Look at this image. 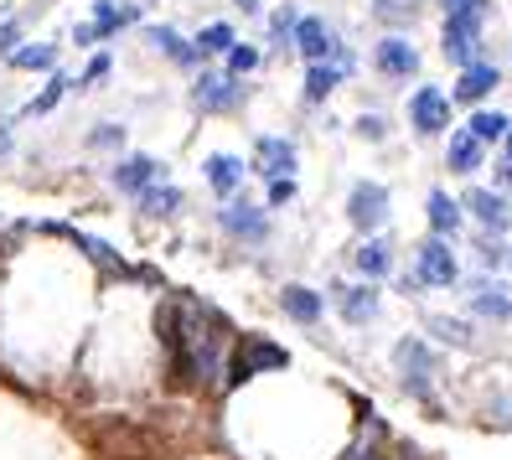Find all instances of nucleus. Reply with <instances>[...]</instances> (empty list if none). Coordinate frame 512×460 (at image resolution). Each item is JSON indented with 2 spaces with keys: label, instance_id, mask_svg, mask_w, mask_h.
I'll use <instances>...</instances> for the list:
<instances>
[{
  "label": "nucleus",
  "instance_id": "f257e3e1",
  "mask_svg": "<svg viewBox=\"0 0 512 460\" xmlns=\"http://www.w3.org/2000/svg\"><path fill=\"white\" fill-rule=\"evenodd\" d=\"M161 342H166V357H171V373L176 383H213L223 373V331L228 321L213 311V305H202V300H187V295H171L161 305Z\"/></svg>",
  "mask_w": 512,
  "mask_h": 460
},
{
  "label": "nucleus",
  "instance_id": "f03ea898",
  "mask_svg": "<svg viewBox=\"0 0 512 460\" xmlns=\"http://www.w3.org/2000/svg\"><path fill=\"white\" fill-rule=\"evenodd\" d=\"M264 367H290V352L275 347V342H264V336H249V342L228 357V388L249 383L254 373H264Z\"/></svg>",
  "mask_w": 512,
  "mask_h": 460
},
{
  "label": "nucleus",
  "instance_id": "7ed1b4c3",
  "mask_svg": "<svg viewBox=\"0 0 512 460\" xmlns=\"http://www.w3.org/2000/svg\"><path fill=\"white\" fill-rule=\"evenodd\" d=\"M192 104L207 109V114H228V109L244 104V83H238L233 73H202L192 83Z\"/></svg>",
  "mask_w": 512,
  "mask_h": 460
},
{
  "label": "nucleus",
  "instance_id": "20e7f679",
  "mask_svg": "<svg viewBox=\"0 0 512 460\" xmlns=\"http://www.w3.org/2000/svg\"><path fill=\"white\" fill-rule=\"evenodd\" d=\"M347 223L363 228V233L383 228L388 223V187H378V181H357L352 197H347Z\"/></svg>",
  "mask_w": 512,
  "mask_h": 460
},
{
  "label": "nucleus",
  "instance_id": "39448f33",
  "mask_svg": "<svg viewBox=\"0 0 512 460\" xmlns=\"http://www.w3.org/2000/svg\"><path fill=\"white\" fill-rule=\"evenodd\" d=\"M290 42H295V52L306 57V63H326V57L337 52V37L326 32V21H321V16H300V21H295V32H290Z\"/></svg>",
  "mask_w": 512,
  "mask_h": 460
},
{
  "label": "nucleus",
  "instance_id": "423d86ee",
  "mask_svg": "<svg viewBox=\"0 0 512 460\" xmlns=\"http://www.w3.org/2000/svg\"><path fill=\"white\" fill-rule=\"evenodd\" d=\"M414 285H456V254L445 249V238H430L425 249H419Z\"/></svg>",
  "mask_w": 512,
  "mask_h": 460
},
{
  "label": "nucleus",
  "instance_id": "0eeeda50",
  "mask_svg": "<svg viewBox=\"0 0 512 460\" xmlns=\"http://www.w3.org/2000/svg\"><path fill=\"white\" fill-rule=\"evenodd\" d=\"M409 119H414L419 135H440L450 125V99L440 94V88H419L414 104H409Z\"/></svg>",
  "mask_w": 512,
  "mask_h": 460
},
{
  "label": "nucleus",
  "instance_id": "6e6552de",
  "mask_svg": "<svg viewBox=\"0 0 512 460\" xmlns=\"http://www.w3.org/2000/svg\"><path fill=\"white\" fill-rule=\"evenodd\" d=\"M394 357H399V367H404V383H409L414 393H430V388H425V373H435L430 342H419V336H404V342L394 347Z\"/></svg>",
  "mask_w": 512,
  "mask_h": 460
},
{
  "label": "nucleus",
  "instance_id": "1a4fd4ad",
  "mask_svg": "<svg viewBox=\"0 0 512 460\" xmlns=\"http://www.w3.org/2000/svg\"><path fill=\"white\" fill-rule=\"evenodd\" d=\"M223 228H228L233 238H244V243H264L269 218H264V207H254V202H228V207H223Z\"/></svg>",
  "mask_w": 512,
  "mask_h": 460
},
{
  "label": "nucleus",
  "instance_id": "9d476101",
  "mask_svg": "<svg viewBox=\"0 0 512 460\" xmlns=\"http://www.w3.org/2000/svg\"><path fill=\"white\" fill-rule=\"evenodd\" d=\"M254 171L259 176H269V181H275V176H290L295 171V145L290 140H280V135H259V145H254Z\"/></svg>",
  "mask_w": 512,
  "mask_h": 460
},
{
  "label": "nucleus",
  "instance_id": "9b49d317",
  "mask_svg": "<svg viewBox=\"0 0 512 460\" xmlns=\"http://www.w3.org/2000/svg\"><path fill=\"white\" fill-rule=\"evenodd\" d=\"M156 181H161V161H150V156H125L114 166V187L130 192V197H140L145 187H156Z\"/></svg>",
  "mask_w": 512,
  "mask_h": 460
},
{
  "label": "nucleus",
  "instance_id": "f8f14e48",
  "mask_svg": "<svg viewBox=\"0 0 512 460\" xmlns=\"http://www.w3.org/2000/svg\"><path fill=\"white\" fill-rule=\"evenodd\" d=\"M135 21H140V6H114V0H99V6H94V21H88L94 47L109 42V37H119V32H125V26H135Z\"/></svg>",
  "mask_w": 512,
  "mask_h": 460
},
{
  "label": "nucleus",
  "instance_id": "ddd939ff",
  "mask_svg": "<svg viewBox=\"0 0 512 460\" xmlns=\"http://www.w3.org/2000/svg\"><path fill=\"white\" fill-rule=\"evenodd\" d=\"M373 63H378V73H388V78H409V73L419 68V57H414V47H409L404 37H383L378 52H373Z\"/></svg>",
  "mask_w": 512,
  "mask_h": 460
},
{
  "label": "nucleus",
  "instance_id": "4468645a",
  "mask_svg": "<svg viewBox=\"0 0 512 460\" xmlns=\"http://www.w3.org/2000/svg\"><path fill=\"white\" fill-rule=\"evenodd\" d=\"M280 305H285V316L300 321V326H316L321 321V295L306 290V285H285L280 290Z\"/></svg>",
  "mask_w": 512,
  "mask_h": 460
},
{
  "label": "nucleus",
  "instance_id": "2eb2a0df",
  "mask_svg": "<svg viewBox=\"0 0 512 460\" xmlns=\"http://www.w3.org/2000/svg\"><path fill=\"white\" fill-rule=\"evenodd\" d=\"M207 187H213L218 197H233L238 192V181H244V161L238 156H207Z\"/></svg>",
  "mask_w": 512,
  "mask_h": 460
},
{
  "label": "nucleus",
  "instance_id": "dca6fc26",
  "mask_svg": "<svg viewBox=\"0 0 512 460\" xmlns=\"http://www.w3.org/2000/svg\"><path fill=\"white\" fill-rule=\"evenodd\" d=\"M337 311H342V321H373L378 316V290L373 285H347L337 295Z\"/></svg>",
  "mask_w": 512,
  "mask_h": 460
},
{
  "label": "nucleus",
  "instance_id": "f3484780",
  "mask_svg": "<svg viewBox=\"0 0 512 460\" xmlns=\"http://www.w3.org/2000/svg\"><path fill=\"white\" fill-rule=\"evenodd\" d=\"M145 37H150V42H156V52H166V57H171V63H182V68H192V63H197V57H202V52H197V42H187L182 32H171V26H150V32H145Z\"/></svg>",
  "mask_w": 512,
  "mask_h": 460
},
{
  "label": "nucleus",
  "instance_id": "a211bd4d",
  "mask_svg": "<svg viewBox=\"0 0 512 460\" xmlns=\"http://www.w3.org/2000/svg\"><path fill=\"white\" fill-rule=\"evenodd\" d=\"M492 88H497V68H487V63H471V68H461L456 99H461V104H476V99H487Z\"/></svg>",
  "mask_w": 512,
  "mask_h": 460
},
{
  "label": "nucleus",
  "instance_id": "6ab92c4d",
  "mask_svg": "<svg viewBox=\"0 0 512 460\" xmlns=\"http://www.w3.org/2000/svg\"><path fill=\"white\" fill-rule=\"evenodd\" d=\"M11 68H21V73H52L57 68V47L52 42H32V47H16L11 57H6Z\"/></svg>",
  "mask_w": 512,
  "mask_h": 460
},
{
  "label": "nucleus",
  "instance_id": "aec40b11",
  "mask_svg": "<svg viewBox=\"0 0 512 460\" xmlns=\"http://www.w3.org/2000/svg\"><path fill=\"white\" fill-rule=\"evenodd\" d=\"M342 78H347V68H342V63H311V68H306V99H311V104H321V99H326Z\"/></svg>",
  "mask_w": 512,
  "mask_h": 460
},
{
  "label": "nucleus",
  "instance_id": "412c9836",
  "mask_svg": "<svg viewBox=\"0 0 512 460\" xmlns=\"http://www.w3.org/2000/svg\"><path fill=\"white\" fill-rule=\"evenodd\" d=\"M176 207H182V192L166 187V181H156V187L140 192V212H145V218H171Z\"/></svg>",
  "mask_w": 512,
  "mask_h": 460
},
{
  "label": "nucleus",
  "instance_id": "4be33fe9",
  "mask_svg": "<svg viewBox=\"0 0 512 460\" xmlns=\"http://www.w3.org/2000/svg\"><path fill=\"white\" fill-rule=\"evenodd\" d=\"M357 269H363L368 280H383V274L394 269V249H388L383 238H368L363 249H357Z\"/></svg>",
  "mask_w": 512,
  "mask_h": 460
},
{
  "label": "nucleus",
  "instance_id": "5701e85b",
  "mask_svg": "<svg viewBox=\"0 0 512 460\" xmlns=\"http://www.w3.org/2000/svg\"><path fill=\"white\" fill-rule=\"evenodd\" d=\"M466 207H471V218H481L487 228H502V223H507V202H502L497 192H471Z\"/></svg>",
  "mask_w": 512,
  "mask_h": 460
},
{
  "label": "nucleus",
  "instance_id": "b1692460",
  "mask_svg": "<svg viewBox=\"0 0 512 460\" xmlns=\"http://www.w3.org/2000/svg\"><path fill=\"white\" fill-rule=\"evenodd\" d=\"M425 212H430V228H435L440 238H445V233H456V223H461V212H456V197H445V192H430Z\"/></svg>",
  "mask_w": 512,
  "mask_h": 460
},
{
  "label": "nucleus",
  "instance_id": "393cba45",
  "mask_svg": "<svg viewBox=\"0 0 512 460\" xmlns=\"http://www.w3.org/2000/svg\"><path fill=\"white\" fill-rule=\"evenodd\" d=\"M481 166V140L466 130V135H456L450 140V171H461V176H471Z\"/></svg>",
  "mask_w": 512,
  "mask_h": 460
},
{
  "label": "nucleus",
  "instance_id": "a878e982",
  "mask_svg": "<svg viewBox=\"0 0 512 460\" xmlns=\"http://www.w3.org/2000/svg\"><path fill=\"white\" fill-rule=\"evenodd\" d=\"M233 42H238V37H233V26H228V21H213V26H202L197 52H202V57H223Z\"/></svg>",
  "mask_w": 512,
  "mask_h": 460
},
{
  "label": "nucleus",
  "instance_id": "bb28decb",
  "mask_svg": "<svg viewBox=\"0 0 512 460\" xmlns=\"http://www.w3.org/2000/svg\"><path fill=\"white\" fill-rule=\"evenodd\" d=\"M68 88H73V83H68L63 73H52L42 94H37L32 104H26V114H47V109H57V104H63V94H68Z\"/></svg>",
  "mask_w": 512,
  "mask_h": 460
},
{
  "label": "nucleus",
  "instance_id": "cd10ccee",
  "mask_svg": "<svg viewBox=\"0 0 512 460\" xmlns=\"http://www.w3.org/2000/svg\"><path fill=\"white\" fill-rule=\"evenodd\" d=\"M471 135H476L481 145H487V140H502V135H507V119L492 114V109H476V114H471Z\"/></svg>",
  "mask_w": 512,
  "mask_h": 460
},
{
  "label": "nucleus",
  "instance_id": "c85d7f7f",
  "mask_svg": "<svg viewBox=\"0 0 512 460\" xmlns=\"http://www.w3.org/2000/svg\"><path fill=\"white\" fill-rule=\"evenodd\" d=\"M471 311H476V316H492V321H507V316H512V295H497V290H481V295L471 300Z\"/></svg>",
  "mask_w": 512,
  "mask_h": 460
},
{
  "label": "nucleus",
  "instance_id": "c756f323",
  "mask_svg": "<svg viewBox=\"0 0 512 460\" xmlns=\"http://www.w3.org/2000/svg\"><path fill=\"white\" fill-rule=\"evenodd\" d=\"M223 57H228V73H233V78H244V73L259 68V47H244V42H233Z\"/></svg>",
  "mask_w": 512,
  "mask_h": 460
},
{
  "label": "nucleus",
  "instance_id": "7c9ffc66",
  "mask_svg": "<svg viewBox=\"0 0 512 460\" xmlns=\"http://www.w3.org/2000/svg\"><path fill=\"white\" fill-rule=\"evenodd\" d=\"M430 331H435V336H445V342H456V347H466V342H471V331H466L461 321H445V316H435V321H430Z\"/></svg>",
  "mask_w": 512,
  "mask_h": 460
},
{
  "label": "nucleus",
  "instance_id": "2f4dec72",
  "mask_svg": "<svg viewBox=\"0 0 512 460\" xmlns=\"http://www.w3.org/2000/svg\"><path fill=\"white\" fill-rule=\"evenodd\" d=\"M295 11H275V21H269V37H275V42H290V32H295Z\"/></svg>",
  "mask_w": 512,
  "mask_h": 460
},
{
  "label": "nucleus",
  "instance_id": "473e14b6",
  "mask_svg": "<svg viewBox=\"0 0 512 460\" xmlns=\"http://www.w3.org/2000/svg\"><path fill=\"white\" fill-rule=\"evenodd\" d=\"M99 78H109V52H99V57H94V63H88V68H83V78H78V88H94Z\"/></svg>",
  "mask_w": 512,
  "mask_h": 460
},
{
  "label": "nucleus",
  "instance_id": "72a5a7b5",
  "mask_svg": "<svg viewBox=\"0 0 512 460\" xmlns=\"http://www.w3.org/2000/svg\"><path fill=\"white\" fill-rule=\"evenodd\" d=\"M295 197V181L290 176H275V181H269V207H285Z\"/></svg>",
  "mask_w": 512,
  "mask_h": 460
},
{
  "label": "nucleus",
  "instance_id": "f704fd0d",
  "mask_svg": "<svg viewBox=\"0 0 512 460\" xmlns=\"http://www.w3.org/2000/svg\"><path fill=\"white\" fill-rule=\"evenodd\" d=\"M21 42V21H0V57H11Z\"/></svg>",
  "mask_w": 512,
  "mask_h": 460
},
{
  "label": "nucleus",
  "instance_id": "c9c22d12",
  "mask_svg": "<svg viewBox=\"0 0 512 460\" xmlns=\"http://www.w3.org/2000/svg\"><path fill=\"white\" fill-rule=\"evenodd\" d=\"M88 145H104V150H114V145H125V130H119V125H104V130L88 135Z\"/></svg>",
  "mask_w": 512,
  "mask_h": 460
},
{
  "label": "nucleus",
  "instance_id": "e433bc0d",
  "mask_svg": "<svg viewBox=\"0 0 512 460\" xmlns=\"http://www.w3.org/2000/svg\"><path fill=\"white\" fill-rule=\"evenodd\" d=\"M357 135H368V140H383V119H378V114H363V119H357Z\"/></svg>",
  "mask_w": 512,
  "mask_h": 460
},
{
  "label": "nucleus",
  "instance_id": "4c0bfd02",
  "mask_svg": "<svg viewBox=\"0 0 512 460\" xmlns=\"http://www.w3.org/2000/svg\"><path fill=\"white\" fill-rule=\"evenodd\" d=\"M6 150H11V130H6V125H0V156H6Z\"/></svg>",
  "mask_w": 512,
  "mask_h": 460
},
{
  "label": "nucleus",
  "instance_id": "58836bf2",
  "mask_svg": "<svg viewBox=\"0 0 512 460\" xmlns=\"http://www.w3.org/2000/svg\"><path fill=\"white\" fill-rule=\"evenodd\" d=\"M233 6H238V11H249V16H254V11H259V0H233Z\"/></svg>",
  "mask_w": 512,
  "mask_h": 460
},
{
  "label": "nucleus",
  "instance_id": "ea45409f",
  "mask_svg": "<svg viewBox=\"0 0 512 460\" xmlns=\"http://www.w3.org/2000/svg\"><path fill=\"white\" fill-rule=\"evenodd\" d=\"M502 140H507V166H512V130H507V135H502Z\"/></svg>",
  "mask_w": 512,
  "mask_h": 460
},
{
  "label": "nucleus",
  "instance_id": "a19ab883",
  "mask_svg": "<svg viewBox=\"0 0 512 460\" xmlns=\"http://www.w3.org/2000/svg\"><path fill=\"white\" fill-rule=\"evenodd\" d=\"M445 6H450V11H456V6H461V0H445Z\"/></svg>",
  "mask_w": 512,
  "mask_h": 460
}]
</instances>
